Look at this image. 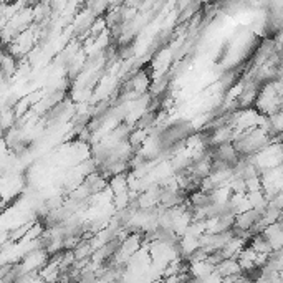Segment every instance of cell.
<instances>
[{
	"instance_id": "6da1fadb",
	"label": "cell",
	"mask_w": 283,
	"mask_h": 283,
	"mask_svg": "<svg viewBox=\"0 0 283 283\" xmlns=\"http://www.w3.org/2000/svg\"><path fill=\"white\" fill-rule=\"evenodd\" d=\"M194 134V126L186 119H177L164 126L156 136V148L159 152H170L172 149L181 148L190 136Z\"/></svg>"
}]
</instances>
